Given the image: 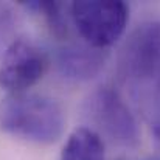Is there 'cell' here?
Masks as SVG:
<instances>
[{"label": "cell", "instance_id": "cell-1", "mask_svg": "<svg viewBox=\"0 0 160 160\" xmlns=\"http://www.w3.org/2000/svg\"><path fill=\"white\" fill-rule=\"evenodd\" d=\"M0 128L27 142L54 143L64 131V112L48 97L11 93L0 104Z\"/></svg>", "mask_w": 160, "mask_h": 160}, {"label": "cell", "instance_id": "cell-2", "mask_svg": "<svg viewBox=\"0 0 160 160\" xmlns=\"http://www.w3.org/2000/svg\"><path fill=\"white\" fill-rule=\"evenodd\" d=\"M120 79L137 98L160 76V23L146 22L126 39L117 67Z\"/></svg>", "mask_w": 160, "mask_h": 160}, {"label": "cell", "instance_id": "cell-3", "mask_svg": "<svg viewBox=\"0 0 160 160\" xmlns=\"http://www.w3.org/2000/svg\"><path fill=\"white\" fill-rule=\"evenodd\" d=\"M70 16L87 45L103 50L124 33L129 6L120 0H82L70 5Z\"/></svg>", "mask_w": 160, "mask_h": 160}, {"label": "cell", "instance_id": "cell-4", "mask_svg": "<svg viewBox=\"0 0 160 160\" xmlns=\"http://www.w3.org/2000/svg\"><path fill=\"white\" fill-rule=\"evenodd\" d=\"M84 112L107 138L121 146H134L138 142L137 121L120 93L109 86L93 90L84 103Z\"/></svg>", "mask_w": 160, "mask_h": 160}, {"label": "cell", "instance_id": "cell-5", "mask_svg": "<svg viewBox=\"0 0 160 160\" xmlns=\"http://www.w3.org/2000/svg\"><path fill=\"white\" fill-rule=\"evenodd\" d=\"M45 67V54L33 42L16 39L0 61V87L11 93H23L42 78Z\"/></svg>", "mask_w": 160, "mask_h": 160}, {"label": "cell", "instance_id": "cell-6", "mask_svg": "<svg viewBox=\"0 0 160 160\" xmlns=\"http://www.w3.org/2000/svg\"><path fill=\"white\" fill-rule=\"evenodd\" d=\"M106 53L90 45H65L56 54L59 73L73 81H87L104 67Z\"/></svg>", "mask_w": 160, "mask_h": 160}, {"label": "cell", "instance_id": "cell-7", "mask_svg": "<svg viewBox=\"0 0 160 160\" xmlns=\"http://www.w3.org/2000/svg\"><path fill=\"white\" fill-rule=\"evenodd\" d=\"M61 160H104L101 137L89 128L75 129L64 145Z\"/></svg>", "mask_w": 160, "mask_h": 160}, {"label": "cell", "instance_id": "cell-8", "mask_svg": "<svg viewBox=\"0 0 160 160\" xmlns=\"http://www.w3.org/2000/svg\"><path fill=\"white\" fill-rule=\"evenodd\" d=\"M22 5L27 9L41 12L48 27L52 28L56 36H64L67 33V23L65 19L62 16V5L58 2H39V0H33V2H22Z\"/></svg>", "mask_w": 160, "mask_h": 160}, {"label": "cell", "instance_id": "cell-9", "mask_svg": "<svg viewBox=\"0 0 160 160\" xmlns=\"http://www.w3.org/2000/svg\"><path fill=\"white\" fill-rule=\"evenodd\" d=\"M14 25V14L12 9L6 3H0V44L2 41L11 33Z\"/></svg>", "mask_w": 160, "mask_h": 160}]
</instances>
